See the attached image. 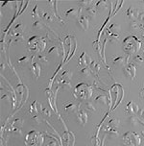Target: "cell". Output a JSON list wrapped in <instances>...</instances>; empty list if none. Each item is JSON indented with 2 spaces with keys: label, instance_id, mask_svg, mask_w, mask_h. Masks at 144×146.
Segmentation results:
<instances>
[{
  "label": "cell",
  "instance_id": "cell-1",
  "mask_svg": "<svg viewBox=\"0 0 144 146\" xmlns=\"http://www.w3.org/2000/svg\"><path fill=\"white\" fill-rule=\"evenodd\" d=\"M141 48V41L135 36H128L123 40V50L128 56L137 53Z\"/></svg>",
  "mask_w": 144,
  "mask_h": 146
},
{
  "label": "cell",
  "instance_id": "cell-2",
  "mask_svg": "<svg viewBox=\"0 0 144 146\" xmlns=\"http://www.w3.org/2000/svg\"><path fill=\"white\" fill-rule=\"evenodd\" d=\"M93 90L86 83H79L74 88V96L81 101H86L92 96Z\"/></svg>",
  "mask_w": 144,
  "mask_h": 146
},
{
  "label": "cell",
  "instance_id": "cell-3",
  "mask_svg": "<svg viewBox=\"0 0 144 146\" xmlns=\"http://www.w3.org/2000/svg\"><path fill=\"white\" fill-rule=\"evenodd\" d=\"M46 47V41L44 38L38 36H34L29 38L28 41V50L34 54H38L42 52Z\"/></svg>",
  "mask_w": 144,
  "mask_h": 146
},
{
  "label": "cell",
  "instance_id": "cell-4",
  "mask_svg": "<svg viewBox=\"0 0 144 146\" xmlns=\"http://www.w3.org/2000/svg\"><path fill=\"white\" fill-rule=\"evenodd\" d=\"M44 135L38 131L32 130L25 135L24 143L26 146H41L43 144Z\"/></svg>",
  "mask_w": 144,
  "mask_h": 146
},
{
  "label": "cell",
  "instance_id": "cell-5",
  "mask_svg": "<svg viewBox=\"0 0 144 146\" xmlns=\"http://www.w3.org/2000/svg\"><path fill=\"white\" fill-rule=\"evenodd\" d=\"M141 143L140 135L135 132L129 131L122 135L123 146H139Z\"/></svg>",
  "mask_w": 144,
  "mask_h": 146
},
{
  "label": "cell",
  "instance_id": "cell-6",
  "mask_svg": "<svg viewBox=\"0 0 144 146\" xmlns=\"http://www.w3.org/2000/svg\"><path fill=\"white\" fill-rule=\"evenodd\" d=\"M76 121L79 123L81 126H85L88 122V114L85 109H80L76 113Z\"/></svg>",
  "mask_w": 144,
  "mask_h": 146
},
{
  "label": "cell",
  "instance_id": "cell-7",
  "mask_svg": "<svg viewBox=\"0 0 144 146\" xmlns=\"http://www.w3.org/2000/svg\"><path fill=\"white\" fill-rule=\"evenodd\" d=\"M124 74L127 78L130 79H135V74H137V69H135V66L133 62H129L124 67Z\"/></svg>",
  "mask_w": 144,
  "mask_h": 146
},
{
  "label": "cell",
  "instance_id": "cell-8",
  "mask_svg": "<svg viewBox=\"0 0 144 146\" xmlns=\"http://www.w3.org/2000/svg\"><path fill=\"white\" fill-rule=\"evenodd\" d=\"M92 60L86 52H82V54L80 55L79 59H78V66H84V67H88L90 66Z\"/></svg>",
  "mask_w": 144,
  "mask_h": 146
},
{
  "label": "cell",
  "instance_id": "cell-9",
  "mask_svg": "<svg viewBox=\"0 0 144 146\" xmlns=\"http://www.w3.org/2000/svg\"><path fill=\"white\" fill-rule=\"evenodd\" d=\"M138 111H139V108H138L137 104H135V102H133V101H131V102L127 104L126 113L128 114H130V115H135V114H137Z\"/></svg>",
  "mask_w": 144,
  "mask_h": 146
},
{
  "label": "cell",
  "instance_id": "cell-10",
  "mask_svg": "<svg viewBox=\"0 0 144 146\" xmlns=\"http://www.w3.org/2000/svg\"><path fill=\"white\" fill-rule=\"evenodd\" d=\"M77 24L78 26H80L81 28L86 31L88 29V24H90V19H88V17H85V15H81L79 17V19L77 20Z\"/></svg>",
  "mask_w": 144,
  "mask_h": 146
},
{
  "label": "cell",
  "instance_id": "cell-11",
  "mask_svg": "<svg viewBox=\"0 0 144 146\" xmlns=\"http://www.w3.org/2000/svg\"><path fill=\"white\" fill-rule=\"evenodd\" d=\"M81 9H82V7H80L79 9H77V8H71V9H68L66 12H65V17L78 18L81 14V12H82Z\"/></svg>",
  "mask_w": 144,
  "mask_h": 146
},
{
  "label": "cell",
  "instance_id": "cell-12",
  "mask_svg": "<svg viewBox=\"0 0 144 146\" xmlns=\"http://www.w3.org/2000/svg\"><path fill=\"white\" fill-rule=\"evenodd\" d=\"M30 70L32 72V74L36 77V79H38L40 76V71H41V66L38 62H34L30 66Z\"/></svg>",
  "mask_w": 144,
  "mask_h": 146
},
{
  "label": "cell",
  "instance_id": "cell-13",
  "mask_svg": "<svg viewBox=\"0 0 144 146\" xmlns=\"http://www.w3.org/2000/svg\"><path fill=\"white\" fill-rule=\"evenodd\" d=\"M23 40V36L22 34H18V33H15L14 31L11 32V40H10L9 44H14V43H18L21 42Z\"/></svg>",
  "mask_w": 144,
  "mask_h": 146
},
{
  "label": "cell",
  "instance_id": "cell-14",
  "mask_svg": "<svg viewBox=\"0 0 144 146\" xmlns=\"http://www.w3.org/2000/svg\"><path fill=\"white\" fill-rule=\"evenodd\" d=\"M126 15L130 19H135V18H138V15H139V13H138L137 9L133 6L129 7V9L126 11Z\"/></svg>",
  "mask_w": 144,
  "mask_h": 146
},
{
  "label": "cell",
  "instance_id": "cell-15",
  "mask_svg": "<svg viewBox=\"0 0 144 146\" xmlns=\"http://www.w3.org/2000/svg\"><path fill=\"white\" fill-rule=\"evenodd\" d=\"M42 105L41 103H40L38 101L35 100L34 102L31 104L30 106V113H41L42 111Z\"/></svg>",
  "mask_w": 144,
  "mask_h": 146
},
{
  "label": "cell",
  "instance_id": "cell-16",
  "mask_svg": "<svg viewBox=\"0 0 144 146\" xmlns=\"http://www.w3.org/2000/svg\"><path fill=\"white\" fill-rule=\"evenodd\" d=\"M105 132H106V134L108 135H109L111 137H119L118 129H116V128L106 126L105 127Z\"/></svg>",
  "mask_w": 144,
  "mask_h": 146
},
{
  "label": "cell",
  "instance_id": "cell-17",
  "mask_svg": "<svg viewBox=\"0 0 144 146\" xmlns=\"http://www.w3.org/2000/svg\"><path fill=\"white\" fill-rule=\"evenodd\" d=\"M128 59H129V56H126V58H125L124 56H117V57H114L113 60H112V62H113L114 64H128L129 62H128Z\"/></svg>",
  "mask_w": 144,
  "mask_h": 146
},
{
  "label": "cell",
  "instance_id": "cell-18",
  "mask_svg": "<svg viewBox=\"0 0 144 146\" xmlns=\"http://www.w3.org/2000/svg\"><path fill=\"white\" fill-rule=\"evenodd\" d=\"M95 102L102 104V105H109V97L106 94H100L95 98Z\"/></svg>",
  "mask_w": 144,
  "mask_h": 146
},
{
  "label": "cell",
  "instance_id": "cell-19",
  "mask_svg": "<svg viewBox=\"0 0 144 146\" xmlns=\"http://www.w3.org/2000/svg\"><path fill=\"white\" fill-rule=\"evenodd\" d=\"M79 107H80V104L68 103L64 106V110L67 113H73V111H79Z\"/></svg>",
  "mask_w": 144,
  "mask_h": 146
},
{
  "label": "cell",
  "instance_id": "cell-20",
  "mask_svg": "<svg viewBox=\"0 0 144 146\" xmlns=\"http://www.w3.org/2000/svg\"><path fill=\"white\" fill-rule=\"evenodd\" d=\"M40 17L46 22H52L54 20V15L49 12L40 11Z\"/></svg>",
  "mask_w": 144,
  "mask_h": 146
},
{
  "label": "cell",
  "instance_id": "cell-21",
  "mask_svg": "<svg viewBox=\"0 0 144 146\" xmlns=\"http://www.w3.org/2000/svg\"><path fill=\"white\" fill-rule=\"evenodd\" d=\"M71 140H74V135L70 133H64V142L65 146H73V144H71Z\"/></svg>",
  "mask_w": 144,
  "mask_h": 146
},
{
  "label": "cell",
  "instance_id": "cell-22",
  "mask_svg": "<svg viewBox=\"0 0 144 146\" xmlns=\"http://www.w3.org/2000/svg\"><path fill=\"white\" fill-rule=\"evenodd\" d=\"M107 126H109V127L116 128V129H118L119 126H120V120H119L118 118H111L108 121V123H107Z\"/></svg>",
  "mask_w": 144,
  "mask_h": 146
},
{
  "label": "cell",
  "instance_id": "cell-23",
  "mask_svg": "<svg viewBox=\"0 0 144 146\" xmlns=\"http://www.w3.org/2000/svg\"><path fill=\"white\" fill-rule=\"evenodd\" d=\"M100 64H99L98 62H95V61H92L91 62V64H90V69H91V71H92L94 74H97V73L99 72V70H100Z\"/></svg>",
  "mask_w": 144,
  "mask_h": 146
},
{
  "label": "cell",
  "instance_id": "cell-24",
  "mask_svg": "<svg viewBox=\"0 0 144 146\" xmlns=\"http://www.w3.org/2000/svg\"><path fill=\"white\" fill-rule=\"evenodd\" d=\"M72 76H73V73L70 71V70H64V71H62V74H61V79L70 81Z\"/></svg>",
  "mask_w": 144,
  "mask_h": 146
},
{
  "label": "cell",
  "instance_id": "cell-25",
  "mask_svg": "<svg viewBox=\"0 0 144 146\" xmlns=\"http://www.w3.org/2000/svg\"><path fill=\"white\" fill-rule=\"evenodd\" d=\"M92 46H93V50L96 51L98 53V55H100L102 57V53H101V45H100V40H97L92 42Z\"/></svg>",
  "mask_w": 144,
  "mask_h": 146
},
{
  "label": "cell",
  "instance_id": "cell-26",
  "mask_svg": "<svg viewBox=\"0 0 144 146\" xmlns=\"http://www.w3.org/2000/svg\"><path fill=\"white\" fill-rule=\"evenodd\" d=\"M60 86L64 88V90H70L71 88V84H70V81H66V80H60Z\"/></svg>",
  "mask_w": 144,
  "mask_h": 146
},
{
  "label": "cell",
  "instance_id": "cell-27",
  "mask_svg": "<svg viewBox=\"0 0 144 146\" xmlns=\"http://www.w3.org/2000/svg\"><path fill=\"white\" fill-rule=\"evenodd\" d=\"M85 110L88 111H90V113H95V107L91 102H88V101H86L85 103Z\"/></svg>",
  "mask_w": 144,
  "mask_h": 146
},
{
  "label": "cell",
  "instance_id": "cell-28",
  "mask_svg": "<svg viewBox=\"0 0 144 146\" xmlns=\"http://www.w3.org/2000/svg\"><path fill=\"white\" fill-rule=\"evenodd\" d=\"M95 7L97 10H105L108 8V3H107L106 1H104V0H100V1H98L97 3L95 4Z\"/></svg>",
  "mask_w": 144,
  "mask_h": 146
},
{
  "label": "cell",
  "instance_id": "cell-29",
  "mask_svg": "<svg viewBox=\"0 0 144 146\" xmlns=\"http://www.w3.org/2000/svg\"><path fill=\"white\" fill-rule=\"evenodd\" d=\"M81 74H82L83 76H85V77H88V76H90V75L92 74V71H91L90 66L83 67V68L81 69Z\"/></svg>",
  "mask_w": 144,
  "mask_h": 146
},
{
  "label": "cell",
  "instance_id": "cell-30",
  "mask_svg": "<svg viewBox=\"0 0 144 146\" xmlns=\"http://www.w3.org/2000/svg\"><path fill=\"white\" fill-rule=\"evenodd\" d=\"M109 40L111 43H118L119 34H111V35L109 36Z\"/></svg>",
  "mask_w": 144,
  "mask_h": 146
},
{
  "label": "cell",
  "instance_id": "cell-31",
  "mask_svg": "<svg viewBox=\"0 0 144 146\" xmlns=\"http://www.w3.org/2000/svg\"><path fill=\"white\" fill-rule=\"evenodd\" d=\"M23 30H24V26H23L22 23H17V25L15 26L14 28V32L15 33H18V34H21L23 32Z\"/></svg>",
  "mask_w": 144,
  "mask_h": 146
},
{
  "label": "cell",
  "instance_id": "cell-32",
  "mask_svg": "<svg viewBox=\"0 0 144 146\" xmlns=\"http://www.w3.org/2000/svg\"><path fill=\"white\" fill-rule=\"evenodd\" d=\"M38 5H35V7H34V9L32 10V17L36 19V18L40 17V13H38Z\"/></svg>",
  "mask_w": 144,
  "mask_h": 146
},
{
  "label": "cell",
  "instance_id": "cell-33",
  "mask_svg": "<svg viewBox=\"0 0 144 146\" xmlns=\"http://www.w3.org/2000/svg\"><path fill=\"white\" fill-rule=\"evenodd\" d=\"M129 122L131 125H133V126H135V125H137L138 123L140 122L139 118L138 117H137L135 115H131L130 118H129Z\"/></svg>",
  "mask_w": 144,
  "mask_h": 146
},
{
  "label": "cell",
  "instance_id": "cell-34",
  "mask_svg": "<svg viewBox=\"0 0 144 146\" xmlns=\"http://www.w3.org/2000/svg\"><path fill=\"white\" fill-rule=\"evenodd\" d=\"M96 7L94 5H91V6L86 8V11L88 12V14L90 15H96Z\"/></svg>",
  "mask_w": 144,
  "mask_h": 146
},
{
  "label": "cell",
  "instance_id": "cell-35",
  "mask_svg": "<svg viewBox=\"0 0 144 146\" xmlns=\"http://www.w3.org/2000/svg\"><path fill=\"white\" fill-rule=\"evenodd\" d=\"M79 4L81 7H85V8H88L91 6V5H94L92 1L90 0H82V1H79Z\"/></svg>",
  "mask_w": 144,
  "mask_h": 146
},
{
  "label": "cell",
  "instance_id": "cell-36",
  "mask_svg": "<svg viewBox=\"0 0 144 146\" xmlns=\"http://www.w3.org/2000/svg\"><path fill=\"white\" fill-rule=\"evenodd\" d=\"M33 27L35 28V29L40 30V29H42V28L45 27V25H44L40 20H36V21L33 23Z\"/></svg>",
  "mask_w": 144,
  "mask_h": 146
},
{
  "label": "cell",
  "instance_id": "cell-37",
  "mask_svg": "<svg viewBox=\"0 0 144 146\" xmlns=\"http://www.w3.org/2000/svg\"><path fill=\"white\" fill-rule=\"evenodd\" d=\"M22 125H23V120H22V119H20V118H17V119H15L14 122H13L11 126L17 127V128H21Z\"/></svg>",
  "mask_w": 144,
  "mask_h": 146
},
{
  "label": "cell",
  "instance_id": "cell-38",
  "mask_svg": "<svg viewBox=\"0 0 144 146\" xmlns=\"http://www.w3.org/2000/svg\"><path fill=\"white\" fill-rule=\"evenodd\" d=\"M30 59H34V56L32 57H29V56H24L22 58H20L19 60H17L18 64H26V62H29Z\"/></svg>",
  "mask_w": 144,
  "mask_h": 146
},
{
  "label": "cell",
  "instance_id": "cell-39",
  "mask_svg": "<svg viewBox=\"0 0 144 146\" xmlns=\"http://www.w3.org/2000/svg\"><path fill=\"white\" fill-rule=\"evenodd\" d=\"M142 26V24H138V23L137 21H132L130 23V28L132 30H138V29H140V27Z\"/></svg>",
  "mask_w": 144,
  "mask_h": 146
},
{
  "label": "cell",
  "instance_id": "cell-40",
  "mask_svg": "<svg viewBox=\"0 0 144 146\" xmlns=\"http://www.w3.org/2000/svg\"><path fill=\"white\" fill-rule=\"evenodd\" d=\"M41 113L43 114L44 116H51V114H52V111H50V109H48V108H43L42 110V111H41Z\"/></svg>",
  "mask_w": 144,
  "mask_h": 146
},
{
  "label": "cell",
  "instance_id": "cell-41",
  "mask_svg": "<svg viewBox=\"0 0 144 146\" xmlns=\"http://www.w3.org/2000/svg\"><path fill=\"white\" fill-rule=\"evenodd\" d=\"M133 62H137V64H140V62H143V58L142 56H140V55H135V57H133Z\"/></svg>",
  "mask_w": 144,
  "mask_h": 146
},
{
  "label": "cell",
  "instance_id": "cell-42",
  "mask_svg": "<svg viewBox=\"0 0 144 146\" xmlns=\"http://www.w3.org/2000/svg\"><path fill=\"white\" fill-rule=\"evenodd\" d=\"M38 59L40 60V62H48V58H47L45 55H40V54H38Z\"/></svg>",
  "mask_w": 144,
  "mask_h": 146
},
{
  "label": "cell",
  "instance_id": "cell-43",
  "mask_svg": "<svg viewBox=\"0 0 144 146\" xmlns=\"http://www.w3.org/2000/svg\"><path fill=\"white\" fill-rule=\"evenodd\" d=\"M137 116H138V118L144 119V109H139V111H138V113H137Z\"/></svg>",
  "mask_w": 144,
  "mask_h": 146
},
{
  "label": "cell",
  "instance_id": "cell-44",
  "mask_svg": "<svg viewBox=\"0 0 144 146\" xmlns=\"http://www.w3.org/2000/svg\"><path fill=\"white\" fill-rule=\"evenodd\" d=\"M46 146H59L57 144V139H54V137H52V140L49 143H47Z\"/></svg>",
  "mask_w": 144,
  "mask_h": 146
},
{
  "label": "cell",
  "instance_id": "cell-45",
  "mask_svg": "<svg viewBox=\"0 0 144 146\" xmlns=\"http://www.w3.org/2000/svg\"><path fill=\"white\" fill-rule=\"evenodd\" d=\"M32 119L34 121L36 122V123H40V121H41V119L40 118V117H38V115H34V116H32Z\"/></svg>",
  "mask_w": 144,
  "mask_h": 146
},
{
  "label": "cell",
  "instance_id": "cell-46",
  "mask_svg": "<svg viewBox=\"0 0 144 146\" xmlns=\"http://www.w3.org/2000/svg\"><path fill=\"white\" fill-rule=\"evenodd\" d=\"M138 19L140 20V22L144 23V12L139 13V15H138Z\"/></svg>",
  "mask_w": 144,
  "mask_h": 146
},
{
  "label": "cell",
  "instance_id": "cell-47",
  "mask_svg": "<svg viewBox=\"0 0 144 146\" xmlns=\"http://www.w3.org/2000/svg\"><path fill=\"white\" fill-rule=\"evenodd\" d=\"M143 55H144V52H143Z\"/></svg>",
  "mask_w": 144,
  "mask_h": 146
}]
</instances>
